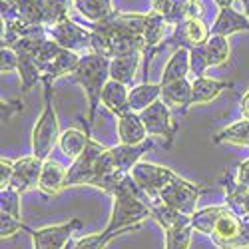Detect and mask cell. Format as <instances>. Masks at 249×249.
<instances>
[{"instance_id": "603a6c76", "label": "cell", "mask_w": 249, "mask_h": 249, "mask_svg": "<svg viewBox=\"0 0 249 249\" xmlns=\"http://www.w3.org/2000/svg\"><path fill=\"white\" fill-rule=\"evenodd\" d=\"M161 100L168 104V106L176 112H179L181 116L192 108V82L185 78L174 84L161 86Z\"/></svg>"}, {"instance_id": "ffe728a7", "label": "cell", "mask_w": 249, "mask_h": 249, "mask_svg": "<svg viewBox=\"0 0 249 249\" xmlns=\"http://www.w3.org/2000/svg\"><path fill=\"white\" fill-rule=\"evenodd\" d=\"M233 88V82L227 80H217V78H194L192 80V106H199V104L213 102L221 92Z\"/></svg>"}, {"instance_id": "74e56055", "label": "cell", "mask_w": 249, "mask_h": 249, "mask_svg": "<svg viewBox=\"0 0 249 249\" xmlns=\"http://www.w3.org/2000/svg\"><path fill=\"white\" fill-rule=\"evenodd\" d=\"M22 110V102L20 100H2V120L8 122L12 120L14 114H18Z\"/></svg>"}, {"instance_id": "f35d334b", "label": "cell", "mask_w": 249, "mask_h": 249, "mask_svg": "<svg viewBox=\"0 0 249 249\" xmlns=\"http://www.w3.org/2000/svg\"><path fill=\"white\" fill-rule=\"evenodd\" d=\"M241 114H243L245 120H249V90L241 98Z\"/></svg>"}, {"instance_id": "83f0119b", "label": "cell", "mask_w": 249, "mask_h": 249, "mask_svg": "<svg viewBox=\"0 0 249 249\" xmlns=\"http://www.w3.org/2000/svg\"><path fill=\"white\" fill-rule=\"evenodd\" d=\"M74 8L92 24L102 22L116 12L112 0H74Z\"/></svg>"}, {"instance_id": "d590c367", "label": "cell", "mask_w": 249, "mask_h": 249, "mask_svg": "<svg viewBox=\"0 0 249 249\" xmlns=\"http://www.w3.org/2000/svg\"><path fill=\"white\" fill-rule=\"evenodd\" d=\"M14 176V160L2 158L0 160V188H10V181Z\"/></svg>"}, {"instance_id": "484cf974", "label": "cell", "mask_w": 249, "mask_h": 249, "mask_svg": "<svg viewBox=\"0 0 249 249\" xmlns=\"http://www.w3.org/2000/svg\"><path fill=\"white\" fill-rule=\"evenodd\" d=\"M194 233H196V230L192 225V217L183 215L174 225H170V227H165L163 230L165 249H190Z\"/></svg>"}, {"instance_id": "5bb4252c", "label": "cell", "mask_w": 249, "mask_h": 249, "mask_svg": "<svg viewBox=\"0 0 249 249\" xmlns=\"http://www.w3.org/2000/svg\"><path fill=\"white\" fill-rule=\"evenodd\" d=\"M100 102H102V106L108 112H112L116 118L132 112L130 110V88L112 80V78L106 82V86H104Z\"/></svg>"}, {"instance_id": "8992f818", "label": "cell", "mask_w": 249, "mask_h": 249, "mask_svg": "<svg viewBox=\"0 0 249 249\" xmlns=\"http://www.w3.org/2000/svg\"><path fill=\"white\" fill-rule=\"evenodd\" d=\"M201 192H203V188L199 183L188 181L179 174H174L172 179L163 185V190L160 192L156 201L165 203L168 207H172V210L179 212L181 215L192 217L197 212V201H199Z\"/></svg>"}, {"instance_id": "7402d4cb", "label": "cell", "mask_w": 249, "mask_h": 249, "mask_svg": "<svg viewBox=\"0 0 249 249\" xmlns=\"http://www.w3.org/2000/svg\"><path fill=\"white\" fill-rule=\"evenodd\" d=\"M192 74V66H190V50L188 48H176L168 60V64L163 66L161 72V80L160 84L161 86H168L174 84V82L185 80Z\"/></svg>"}, {"instance_id": "44dd1931", "label": "cell", "mask_w": 249, "mask_h": 249, "mask_svg": "<svg viewBox=\"0 0 249 249\" xmlns=\"http://www.w3.org/2000/svg\"><path fill=\"white\" fill-rule=\"evenodd\" d=\"M210 28H212V34H219L227 38L237 32H249V16H245L243 12H237L231 6L221 8Z\"/></svg>"}, {"instance_id": "7a4b0ae2", "label": "cell", "mask_w": 249, "mask_h": 249, "mask_svg": "<svg viewBox=\"0 0 249 249\" xmlns=\"http://www.w3.org/2000/svg\"><path fill=\"white\" fill-rule=\"evenodd\" d=\"M114 197V210L110 215L108 225L104 227L106 231H118V230H128L134 225H142L143 219H150L152 215V197L143 194L132 176H124L116 188L110 192Z\"/></svg>"}, {"instance_id": "1f68e13d", "label": "cell", "mask_w": 249, "mask_h": 249, "mask_svg": "<svg viewBox=\"0 0 249 249\" xmlns=\"http://www.w3.org/2000/svg\"><path fill=\"white\" fill-rule=\"evenodd\" d=\"M48 6V26L60 22V20H66L70 8H74V0H46Z\"/></svg>"}, {"instance_id": "d4e9b609", "label": "cell", "mask_w": 249, "mask_h": 249, "mask_svg": "<svg viewBox=\"0 0 249 249\" xmlns=\"http://www.w3.org/2000/svg\"><path fill=\"white\" fill-rule=\"evenodd\" d=\"M199 14H201L199 0H170L163 10V16L172 26V30L190 18H201Z\"/></svg>"}, {"instance_id": "e0dca14e", "label": "cell", "mask_w": 249, "mask_h": 249, "mask_svg": "<svg viewBox=\"0 0 249 249\" xmlns=\"http://www.w3.org/2000/svg\"><path fill=\"white\" fill-rule=\"evenodd\" d=\"M223 190H225V205L231 207L235 215L245 223L249 230V190L241 188L235 183L233 174H227L223 179Z\"/></svg>"}, {"instance_id": "9a60e30c", "label": "cell", "mask_w": 249, "mask_h": 249, "mask_svg": "<svg viewBox=\"0 0 249 249\" xmlns=\"http://www.w3.org/2000/svg\"><path fill=\"white\" fill-rule=\"evenodd\" d=\"M152 148H154L152 138L143 143H138V146H124V143H118V146L112 148V160H114L116 170L120 174H130L142 161L143 154H148Z\"/></svg>"}, {"instance_id": "8d00e7d4", "label": "cell", "mask_w": 249, "mask_h": 249, "mask_svg": "<svg viewBox=\"0 0 249 249\" xmlns=\"http://www.w3.org/2000/svg\"><path fill=\"white\" fill-rule=\"evenodd\" d=\"M235 183L241 185V188L249 190V158L243 160L239 165H237V170H235Z\"/></svg>"}, {"instance_id": "8fae6325", "label": "cell", "mask_w": 249, "mask_h": 249, "mask_svg": "<svg viewBox=\"0 0 249 249\" xmlns=\"http://www.w3.org/2000/svg\"><path fill=\"white\" fill-rule=\"evenodd\" d=\"M212 38V28L207 26L201 18H190L176 26L168 38V42H172L176 48H197L205 46V42ZM174 48V50H176Z\"/></svg>"}, {"instance_id": "ac0fdd59", "label": "cell", "mask_w": 249, "mask_h": 249, "mask_svg": "<svg viewBox=\"0 0 249 249\" xmlns=\"http://www.w3.org/2000/svg\"><path fill=\"white\" fill-rule=\"evenodd\" d=\"M142 58H143V52L112 58L110 60V78L120 82V84H124V86H128V88H134Z\"/></svg>"}, {"instance_id": "6da1fadb", "label": "cell", "mask_w": 249, "mask_h": 249, "mask_svg": "<svg viewBox=\"0 0 249 249\" xmlns=\"http://www.w3.org/2000/svg\"><path fill=\"white\" fill-rule=\"evenodd\" d=\"M197 233L210 237L219 249H249V230L227 205H212L192 215Z\"/></svg>"}, {"instance_id": "5b68a950", "label": "cell", "mask_w": 249, "mask_h": 249, "mask_svg": "<svg viewBox=\"0 0 249 249\" xmlns=\"http://www.w3.org/2000/svg\"><path fill=\"white\" fill-rule=\"evenodd\" d=\"M80 54L66 50L58 46L54 40L48 36L44 40V44L40 46V50L36 52V60H38V66L40 72H42V82H54L66 74H74V70L80 64Z\"/></svg>"}, {"instance_id": "4fadbf2b", "label": "cell", "mask_w": 249, "mask_h": 249, "mask_svg": "<svg viewBox=\"0 0 249 249\" xmlns=\"http://www.w3.org/2000/svg\"><path fill=\"white\" fill-rule=\"evenodd\" d=\"M172 26L168 24L163 14L160 12H148V22H146V30H143V42H146V50H143V58L154 56L158 52V48L168 42V34H170Z\"/></svg>"}, {"instance_id": "e575fe53", "label": "cell", "mask_w": 249, "mask_h": 249, "mask_svg": "<svg viewBox=\"0 0 249 249\" xmlns=\"http://www.w3.org/2000/svg\"><path fill=\"white\" fill-rule=\"evenodd\" d=\"M0 70H2V74H8V72L18 70V54H16V50H12V48H8V46H2Z\"/></svg>"}, {"instance_id": "f546056e", "label": "cell", "mask_w": 249, "mask_h": 249, "mask_svg": "<svg viewBox=\"0 0 249 249\" xmlns=\"http://www.w3.org/2000/svg\"><path fill=\"white\" fill-rule=\"evenodd\" d=\"M203 50H205V58H207V64H210V68L221 66V64H225V62L230 60V54H231L230 38L219 36V34H212V38L205 42Z\"/></svg>"}, {"instance_id": "277c9868", "label": "cell", "mask_w": 249, "mask_h": 249, "mask_svg": "<svg viewBox=\"0 0 249 249\" xmlns=\"http://www.w3.org/2000/svg\"><path fill=\"white\" fill-rule=\"evenodd\" d=\"M44 86V108L40 112L36 126L32 130V156L40 160L52 158L54 146H58L60 140V122H58V112L54 104V90L52 82H42Z\"/></svg>"}, {"instance_id": "30bf717a", "label": "cell", "mask_w": 249, "mask_h": 249, "mask_svg": "<svg viewBox=\"0 0 249 249\" xmlns=\"http://www.w3.org/2000/svg\"><path fill=\"white\" fill-rule=\"evenodd\" d=\"M174 174L176 172L170 170V168H163V165H158V163H152V161H143V160L130 172V176L136 181L138 188L148 197H152L154 201L158 199L160 192L163 190V185L172 179Z\"/></svg>"}, {"instance_id": "4dcf8cb0", "label": "cell", "mask_w": 249, "mask_h": 249, "mask_svg": "<svg viewBox=\"0 0 249 249\" xmlns=\"http://www.w3.org/2000/svg\"><path fill=\"white\" fill-rule=\"evenodd\" d=\"M20 192L14 188L0 190V213H8L12 217L22 219V207H20Z\"/></svg>"}, {"instance_id": "d6986e66", "label": "cell", "mask_w": 249, "mask_h": 249, "mask_svg": "<svg viewBox=\"0 0 249 249\" xmlns=\"http://www.w3.org/2000/svg\"><path fill=\"white\" fill-rule=\"evenodd\" d=\"M118 138L124 146H138V143L148 142L150 136L146 126L142 122V116L136 112H128L118 118Z\"/></svg>"}, {"instance_id": "ba28073f", "label": "cell", "mask_w": 249, "mask_h": 249, "mask_svg": "<svg viewBox=\"0 0 249 249\" xmlns=\"http://www.w3.org/2000/svg\"><path fill=\"white\" fill-rule=\"evenodd\" d=\"M48 36L58 46L72 50L80 56L92 52V32H90V28L76 24L70 18L60 20V22L48 26Z\"/></svg>"}, {"instance_id": "cb8c5ba5", "label": "cell", "mask_w": 249, "mask_h": 249, "mask_svg": "<svg viewBox=\"0 0 249 249\" xmlns=\"http://www.w3.org/2000/svg\"><path fill=\"white\" fill-rule=\"evenodd\" d=\"M161 100V84L158 82H142L130 88V110L136 114H142L143 110H148L152 104Z\"/></svg>"}, {"instance_id": "52a82bcc", "label": "cell", "mask_w": 249, "mask_h": 249, "mask_svg": "<svg viewBox=\"0 0 249 249\" xmlns=\"http://www.w3.org/2000/svg\"><path fill=\"white\" fill-rule=\"evenodd\" d=\"M172 112L174 110L163 100H158L148 110H143L140 114L148 136L150 138H163L165 148H172V143L179 132V122H176Z\"/></svg>"}, {"instance_id": "2e32d148", "label": "cell", "mask_w": 249, "mask_h": 249, "mask_svg": "<svg viewBox=\"0 0 249 249\" xmlns=\"http://www.w3.org/2000/svg\"><path fill=\"white\" fill-rule=\"evenodd\" d=\"M66 178H68L66 165H62L54 158H48L44 160V165H42V176H40L38 190L44 196H56L66 188Z\"/></svg>"}, {"instance_id": "9c48e42d", "label": "cell", "mask_w": 249, "mask_h": 249, "mask_svg": "<svg viewBox=\"0 0 249 249\" xmlns=\"http://www.w3.org/2000/svg\"><path fill=\"white\" fill-rule=\"evenodd\" d=\"M80 227L82 221L78 217H72L64 223L40 227V230H32L26 225V233H30L34 249H64L72 241L74 231H78Z\"/></svg>"}, {"instance_id": "ab89813d", "label": "cell", "mask_w": 249, "mask_h": 249, "mask_svg": "<svg viewBox=\"0 0 249 249\" xmlns=\"http://www.w3.org/2000/svg\"><path fill=\"white\" fill-rule=\"evenodd\" d=\"M168 2H170V0H152V10L163 14V10H165V6H168Z\"/></svg>"}, {"instance_id": "836d02e7", "label": "cell", "mask_w": 249, "mask_h": 249, "mask_svg": "<svg viewBox=\"0 0 249 249\" xmlns=\"http://www.w3.org/2000/svg\"><path fill=\"white\" fill-rule=\"evenodd\" d=\"M190 66H192V76L194 78L205 76V70L210 68V64H207L203 46H197V48H192L190 50Z\"/></svg>"}, {"instance_id": "b9f144b4", "label": "cell", "mask_w": 249, "mask_h": 249, "mask_svg": "<svg viewBox=\"0 0 249 249\" xmlns=\"http://www.w3.org/2000/svg\"><path fill=\"white\" fill-rule=\"evenodd\" d=\"M239 2H241V6H243V14L249 16V0H239Z\"/></svg>"}, {"instance_id": "f1b7e54d", "label": "cell", "mask_w": 249, "mask_h": 249, "mask_svg": "<svg viewBox=\"0 0 249 249\" xmlns=\"http://www.w3.org/2000/svg\"><path fill=\"white\" fill-rule=\"evenodd\" d=\"M213 143H231V146H245L249 148V120H239L230 126L221 128L213 138Z\"/></svg>"}, {"instance_id": "3957f363", "label": "cell", "mask_w": 249, "mask_h": 249, "mask_svg": "<svg viewBox=\"0 0 249 249\" xmlns=\"http://www.w3.org/2000/svg\"><path fill=\"white\" fill-rule=\"evenodd\" d=\"M74 82L84 90L88 100V118H86V132L92 136V128L96 122V112L100 106L102 90L110 80V60L100 54L88 52L80 58V64L72 74Z\"/></svg>"}, {"instance_id": "7c38bea8", "label": "cell", "mask_w": 249, "mask_h": 249, "mask_svg": "<svg viewBox=\"0 0 249 249\" xmlns=\"http://www.w3.org/2000/svg\"><path fill=\"white\" fill-rule=\"evenodd\" d=\"M44 160L36 156H22L14 160V176L10 181V188H14L20 194H26L34 188H38L40 176H42Z\"/></svg>"}, {"instance_id": "d6a6232c", "label": "cell", "mask_w": 249, "mask_h": 249, "mask_svg": "<svg viewBox=\"0 0 249 249\" xmlns=\"http://www.w3.org/2000/svg\"><path fill=\"white\" fill-rule=\"evenodd\" d=\"M18 231H26V225L22 223V219L12 217L8 213H0V237H2V241L14 237Z\"/></svg>"}, {"instance_id": "60d3db41", "label": "cell", "mask_w": 249, "mask_h": 249, "mask_svg": "<svg viewBox=\"0 0 249 249\" xmlns=\"http://www.w3.org/2000/svg\"><path fill=\"white\" fill-rule=\"evenodd\" d=\"M213 2H215V4L219 6V10H221V8H230V6L233 4V0H213Z\"/></svg>"}, {"instance_id": "4316f807", "label": "cell", "mask_w": 249, "mask_h": 249, "mask_svg": "<svg viewBox=\"0 0 249 249\" xmlns=\"http://www.w3.org/2000/svg\"><path fill=\"white\" fill-rule=\"evenodd\" d=\"M92 136L86 132V130H78V128H68L60 134V140H58V148L60 152L64 154L66 158H70L72 161L86 150L88 146V140Z\"/></svg>"}]
</instances>
